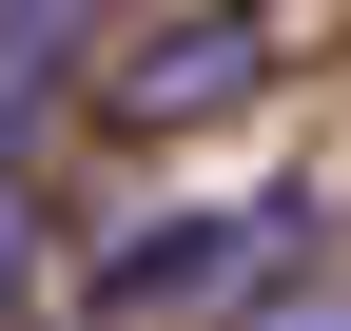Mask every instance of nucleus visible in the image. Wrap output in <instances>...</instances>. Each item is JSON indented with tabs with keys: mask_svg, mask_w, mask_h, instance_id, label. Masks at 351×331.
I'll return each instance as SVG.
<instances>
[{
	"mask_svg": "<svg viewBox=\"0 0 351 331\" xmlns=\"http://www.w3.org/2000/svg\"><path fill=\"white\" fill-rule=\"evenodd\" d=\"M293 78V39H274V0H156V20H117L98 39V78H78V117L98 137H215V117H254Z\"/></svg>",
	"mask_w": 351,
	"mask_h": 331,
	"instance_id": "f257e3e1",
	"label": "nucleus"
},
{
	"mask_svg": "<svg viewBox=\"0 0 351 331\" xmlns=\"http://www.w3.org/2000/svg\"><path fill=\"white\" fill-rule=\"evenodd\" d=\"M313 234H332L313 195H215V215H137L98 273H78V312H98V331H215V312H254V293H274V273L313 254Z\"/></svg>",
	"mask_w": 351,
	"mask_h": 331,
	"instance_id": "f03ea898",
	"label": "nucleus"
},
{
	"mask_svg": "<svg viewBox=\"0 0 351 331\" xmlns=\"http://www.w3.org/2000/svg\"><path fill=\"white\" fill-rule=\"evenodd\" d=\"M78 20H98V0H0V98H20V78H39V59H59V39H78Z\"/></svg>",
	"mask_w": 351,
	"mask_h": 331,
	"instance_id": "7ed1b4c3",
	"label": "nucleus"
},
{
	"mask_svg": "<svg viewBox=\"0 0 351 331\" xmlns=\"http://www.w3.org/2000/svg\"><path fill=\"white\" fill-rule=\"evenodd\" d=\"M20 273H39V176L0 156V312H20Z\"/></svg>",
	"mask_w": 351,
	"mask_h": 331,
	"instance_id": "20e7f679",
	"label": "nucleus"
},
{
	"mask_svg": "<svg viewBox=\"0 0 351 331\" xmlns=\"http://www.w3.org/2000/svg\"><path fill=\"white\" fill-rule=\"evenodd\" d=\"M234 331H351V293H254Z\"/></svg>",
	"mask_w": 351,
	"mask_h": 331,
	"instance_id": "39448f33",
	"label": "nucleus"
}]
</instances>
